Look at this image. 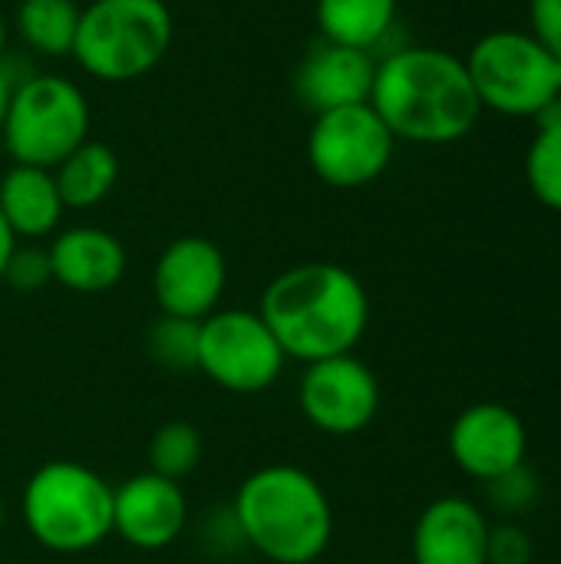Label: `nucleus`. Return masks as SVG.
<instances>
[{
    "mask_svg": "<svg viewBox=\"0 0 561 564\" xmlns=\"http://www.w3.org/2000/svg\"><path fill=\"white\" fill-rule=\"evenodd\" d=\"M20 516L46 552L83 555L112 535V486L76 459H53L26 479Z\"/></svg>",
    "mask_w": 561,
    "mask_h": 564,
    "instance_id": "obj_4",
    "label": "nucleus"
},
{
    "mask_svg": "<svg viewBox=\"0 0 561 564\" xmlns=\"http://www.w3.org/2000/svg\"><path fill=\"white\" fill-rule=\"evenodd\" d=\"M529 433L506 403H473L450 426V456L476 482H489L526 463Z\"/></svg>",
    "mask_w": 561,
    "mask_h": 564,
    "instance_id": "obj_13",
    "label": "nucleus"
},
{
    "mask_svg": "<svg viewBox=\"0 0 561 564\" xmlns=\"http://www.w3.org/2000/svg\"><path fill=\"white\" fill-rule=\"evenodd\" d=\"M241 542L274 564H314L334 539V509L324 486L301 466L255 469L231 502Z\"/></svg>",
    "mask_w": 561,
    "mask_h": 564,
    "instance_id": "obj_3",
    "label": "nucleus"
},
{
    "mask_svg": "<svg viewBox=\"0 0 561 564\" xmlns=\"http://www.w3.org/2000/svg\"><path fill=\"white\" fill-rule=\"evenodd\" d=\"M370 106L400 142L450 145L466 139L479 116L466 63L440 46H400L377 63Z\"/></svg>",
    "mask_w": 561,
    "mask_h": 564,
    "instance_id": "obj_1",
    "label": "nucleus"
},
{
    "mask_svg": "<svg viewBox=\"0 0 561 564\" xmlns=\"http://www.w3.org/2000/svg\"><path fill=\"white\" fill-rule=\"evenodd\" d=\"M53 182L66 208L73 212L96 208L99 202L109 198V192L119 182V159L106 142L86 139L53 169Z\"/></svg>",
    "mask_w": 561,
    "mask_h": 564,
    "instance_id": "obj_19",
    "label": "nucleus"
},
{
    "mask_svg": "<svg viewBox=\"0 0 561 564\" xmlns=\"http://www.w3.org/2000/svg\"><path fill=\"white\" fill-rule=\"evenodd\" d=\"M298 403L304 420L324 436H357L380 413V380L354 354L308 364Z\"/></svg>",
    "mask_w": 561,
    "mask_h": 564,
    "instance_id": "obj_10",
    "label": "nucleus"
},
{
    "mask_svg": "<svg viewBox=\"0 0 561 564\" xmlns=\"http://www.w3.org/2000/svg\"><path fill=\"white\" fill-rule=\"evenodd\" d=\"M526 182L539 205L561 212V99L539 116V132L526 152Z\"/></svg>",
    "mask_w": 561,
    "mask_h": 564,
    "instance_id": "obj_21",
    "label": "nucleus"
},
{
    "mask_svg": "<svg viewBox=\"0 0 561 564\" xmlns=\"http://www.w3.org/2000/svg\"><path fill=\"white\" fill-rule=\"evenodd\" d=\"M559 76H561V59H559Z\"/></svg>",
    "mask_w": 561,
    "mask_h": 564,
    "instance_id": "obj_32",
    "label": "nucleus"
},
{
    "mask_svg": "<svg viewBox=\"0 0 561 564\" xmlns=\"http://www.w3.org/2000/svg\"><path fill=\"white\" fill-rule=\"evenodd\" d=\"M202 453H205L202 433L192 423H185V420L162 423L149 440V473L182 482L185 476H192L198 469Z\"/></svg>",
    "mask_w": 561,
    "mask_h": 564,
    "instance_id": "obj_22",
    "label": "nucleus"
},
{
    "mask_svg": "<svg viewBox=\"0 0 561 564\" xmlns=\"http://www.w3.org/2000/svg\"><path fill=\"white\" fill-rule=\"evenodd\" d=\"M529 33L561 59V0H529Z\"/></svg>",
    "mask_w": 561,
    "mask_h": 564,
    "instance_id": "obj_27",
    "label": "nucleus"
},
{
    "mask_svg": "<svg viewBox=\"0 0 561 564\" xmlns=\"http://www.w3.org/2000/svg\"><path fill=\"white\" fill-rule=\"evenodd\" d=\"M377 63L367 50L317 40L294 73L298 99L317 116L341 106L370 102Z\"/></svg>",
    "mask_w": 561,
    "mask_h": 564,
    "instance_id": "obj_15",
    "label": "nucleus"
},
{
    "mask_svg": "<svg viewBox=\"0 0 561 564\" xmlns=\"http://www.w3.org/2000/svg\"><path fill=\"white\" fill-rule=\"evenodd\" d=\"M228 288V261L212 238H175L152 268V294L165 317L205 321L218 311Z\"/></svg>",
    "mask_w": 561,
    "mask_h": 564,
    "instance_id": "obj_11",
    "label": "nucleus"
},
{
    "mask_svg": "<svg viewBox=\"0 0 561 564\" xmlns=\"http://www.w3.org/2000/svg\"><path fill=\"white\" fill-rule=\"evenodd\" d=\"M7 56V20H3V10H0V59Z\"/></svg>",
    "mask_w": 561,
    "mask_h": 564,
    "instance_id": "obj_30",
    "label": "nucleus"
},
{
    "mask_svg": "<svg viewBox=\"0 0 561 564\" xmlns=\"http://www.w3.org/2000/svg\"><path fill=\"white\" fill-rule=\"evenodd\" d=\"M17 33L40 56H69L79 26L76 0H20Z\"/></svg>",
    "mask_w": 561,
    "mask_h": 564,
    "instance_id": "obj_20",
    "label": "nucleus"
},
{
    "mask_svg": "<svg viewBox=\"0 0 561 564\" xmlns=\"http://www.w3.org/2000/svg\"><path fill=\"white\" fill-rule=\"evenodd\" d=\"M53 281L73 294H103L116 288L126 274V248L122 241L96 225H76L60 231L50 248Z\"/></svg>",
    "mask_w": 561,
    "mask_h": 564,
    "instance_id": "obj_16",
    "label": "nucleus"
},
{
    "mask_svg": "<svg viewBox=\"0 0 561 564\" xmlns=\"http://www.w3.org/2000/svg\"><path fill=\"white\" fill-rule=\"evenodd\" d=\"M261 321L288 360L317 364L354 354L370 324V297L360 278L334 261H308L281 271L261 294Z\"/></svg>",
    "mask_w": 561,
    "mask_h": 564,
    "instance_id": "obj_2",
    "label": "nucleus"
},
{
    "mask_svg": "<svg viewBox=\"0 0 561 564\" xmlns=\"http://www.w3.org/2000/svg\"><path fill=\"white\" fill-rule=\"evenodd\" d=\"M53 281V268H50V254L46 248L36 245H17L3 274V284H10L20 294H33L40 288H46Z\"/></svg>",
    "mask_w": 561,
    "mask_h": 564,
    "instance_id": "obj_25",
    "label": "nucleus"
},
{
    "mask_svg": "<svg viewBox=\"0 0 561 564\" xmlns=\"http://www.w3.org/2000/svg\"><path fill=\"white\" fill-rule=\"evenodd\" d=\"M0 139L17 165L56 169L89 139V99L66 76L26 73L10 89Z\"/></svg>",
    "mask_w": 561,
    "mask_h": 564,
    "instance_id": "obj_6",
    "label": "nucleus"
},
{
    "mask_svg": "<svg viewBox=\"0 0 561 564\" xmlns=\"http://www.w3.org/2000/svg\"><path fill=\"white\" fill-rule=\"evenodd\" d=\"M284 350L258 311L218 307L198 321V360L195 370L228 393H261L284 373Z\"/></svg>",
    "mask_w": 561,
    "mask_h": 564,
    "instance_id": "obj_8",
    "label": "nucleus"
},
{
    "mask_svg": "<svg viewBox=\"0 0 561 564\" xmlns=\"http://www.w3.org/2000/svg\"><path fill=\"white\" fill-rule=\"evenodd\" d=\"M10 89H13V76L3 69L0 63V132H3V119H7V106H10Z\"/></svg>",
    "mask_w": 561,
    "mask_h": 564,
    "instance_id": "obj_29",
    "label": "nucleus"
},
{
    "mask_svg": "<svg viewBox=\"0 0 561 564\" xmlns=\"http://www.w3.org/2000/svg\"><path fill=\"white\" fill-rule=\"evenodd\" d=\"M3 525H7V509H3V496H0V535H3Z\"/></svg>",
    "mask_w": 561,
    "mask_h": 564,
    "instance_id": "obj_31",
    "label": "nucleus"
},
{
    "mask_svg": "<svg viewBox=\"0 0 561 564\" xmlns=\"http://www.w3.org/2000/svg\"><path fill=\"white\" fill-rule=\"evenodd\" d=\"M63 198L53 182V169L36 165H10L0 175V215L10 231L26 241H40L56 231L63 221Z\"/></svg>",
    "mask_w": 561,
    "mask_h": 564,
    "instance_id": "obj_17",
    "label": "nucleus"
},
{
    "mask_svg": "<svg viewBox=\"0 0 561 564\" xmlns=\"http://www.w3.org/2000/svg\"><path fill=\"white\" fill-rule=\"evenodd\" d=\"M17 245H20L17 235L10 231V225H7L3 215H0V284H3V274H7V264H10V254H13Z\"/></svg>",
    "mask_w": 561,
    "mask_h": 564,
    "instance_id": "obj_28",
    "label": "nucleus"
},
{
    "mask_svg": "<svg viewBox=\"0 0 561 564\" xmlns=\"http://www.w3.org/2000/svg\"><path fill=\"white\" fill-rule=\"evenodd\" d=\"M172 33L165 0H93L79 10L69 56L99 83H132L165 59Z\"/></svg>",
    "mask_w": 561,
    "mask_h": 564,
    "instance_id": "obj_5",
    "label": "nucleus"
},
{
    "mask_svg": "<svg viewBox=\"0 0 561 564\" xmlns=\"http://www.w3.org/2000/svg\"><path fill=\"white\" fill-rule=\"evenodd\" d=\"M486 499L499 516H522L536 506L539 499V479L536 473L522 463L496 479L486 482Z\"/></svg>",
    "mask_w": 561,
    "mask_h": 564,
    "instance_id": "obj_24",
    "label": "nucleus"
},
{
    "mask_svg": "<svg viewBox=\"0 0 561 564\" xmlns=\"http://www.w3.org/2000/svg\"><path fill=\"white\" fill-rule=\"evenodd\" d=\"M188 529V496L182 482L155 473L129 476L112 489V535L139 552H162Z\"/></svg>",
    "mask_w": 561,
    "mask_h": 564,
    "instance_id": "obj_12",
    "label": "nucleus"
},
{
    "mask_svg": "<svg viewBox=\"0 0 561 564\" xmlns=\"http://www.w3.org/2000/svg\"><path fill=\"white\" fill-rule=\"evenodd\" d=\"M489 564H532V539L513 522L489 529Z\"/></svg>",
    "mask_w": 561,
    "mask_h": 564,
    "instance_id": "obj_26",
    "label": "nucleus"
},
{
    "mask_svg": "<svg viewBox=\"0 0 561 564\" xmlns=\"http://www.w3.org/2000/svg\"><path fill=\"white\" fill-rule=\"evenodd\" d=\"M397 139L370 102L317 112L308 132V165L331 188H364L393 162Z\"/></svg>",
    "mask_w": 561,
    "mask_h": 564,
    "instance_id": "obj_9",
    "label": "nucleus"
},
{
    "mask_svg": "<svg viewBox=\"0 0 561 564\" xmlns=\"http://www.w3.org/2000/svg\"><path fill=\"white\" fill-rule=\"evenodd\" d=\"M145 350L169 370H195L198 360V321L159 317L145 334Z\"/></svg>",
    "mask_w": 561,
    "mask_h": 564,
    "instance_id": "obj_23",
    "label": "nucleus"
},
{
    "mask_svg": "<svg viewBox=\"0 0 561 564\" xmlns=\"http://www.w3.org/2000/svg\"><path fill=\"white\" fill-rule=\"evenodd\" d=\"M489 519L460 496L430 502L410 539L413 564H489Z\"/></svg>",
    "mask_w": 561,
    "mask_h": 564,
    "instance_id": "obj_14",
    "label": "nucleus"
},
{
    "mask_svg": "<svg viewBox=\"0 0 561 564\" xmlns=\"http://www.w3.org/2000/svg\"><path fill=\"white\" fill-rule=\"evenodd\" d=\"M483 109L539 119L561 99L559 59L529 30H489L463 59Z\"/></svg>",
    "mask_w": 561,
    "mask_h": 564,
    "instance_id": "obj_7",
    "label": "nucleus"
},
{
    "mask_svg": "<svg viewBox=\"0 0 561 564\" xmlns=\"http://www.w3.org/2000/svg\"><path fill=\"white\" fill-rule=\"evenodd\" d=\"M314 20L321 40L370 53L393 30L397 0H317Z\"/></svg>",
    "mask_w": 561,
    "mask_h": 564,
    "instance_id": "obj_18",
    "label": "nucleus"
}]
</instances>
